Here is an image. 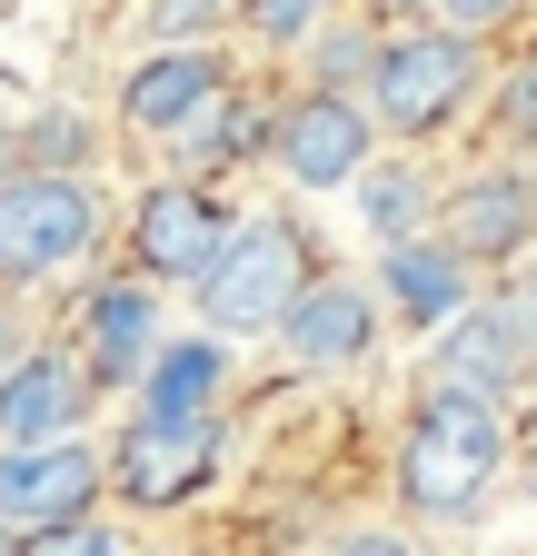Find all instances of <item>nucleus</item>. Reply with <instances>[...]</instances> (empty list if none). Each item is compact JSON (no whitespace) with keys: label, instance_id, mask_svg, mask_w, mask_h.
<instances>
[{"label":"nucleus","instance_id":"nucleus-13","mask_svg":"<svg viewBox=\"0 0 537 556\" xmlns=\"http://www.w3.org/2000/svg\"><path fill=\"white\" fill-rule=\"evenodd\" d=\"M170 328H160V289L150 278H100V289L80 299V318H71V348H80V368H90V388L110 397H129L140 388V368H150V348H160Z\"/></svg>","mask_w":537,"mask_h":556},{"label":"nucleus","instance_id":"nucleus-2","mask_svg":"<svg viewBox=\"0 0 537 556\" xmlns=\"http://www.w3.org/2000/svg\"><path fill=\"white\" fill-rule=\"evenodd\" d=\"M478 100H488V40H458L448 21H428V30H378V50L359 70L369 129L378 139H409V150L438 139V129H458Z\"/></svg>","mask_w":537,"mask_h":556},{"label":"nucleus","instance_id":"nucleus-27","mask_svg":"<svg viewBox=\"0 0 537 556\" xmlns=\"http://www.w3.org/2000/svg\"><path fill=\"white\" fill-rule=\"evenodd\" d=\"M0 556H21V527H0Z\"/></svg>","mask_w":537,"mask_h":556},{"label":"nucleus","instance_id":"nucleus-17","mask_svg":"<svg viewBox=\"0 0 537 556\" xmlns=\"http://www.w3.org/2000/svg\"><path fill=\"white\" fill-rule=\"evenodd\" d=\"M268 119H279V90H249V80H229L210 110H199V119L179 129V150H189L199 169H239V160H268Z\"/></svg>","mask_w":537,"mask_h":556},{"label":"nucleus","instance_id":"nucleus-10","mask_svg":"<svg viewBox=\"0 0 537 556\" xmlns=\"http://www.w3.org/2000/svg\"><path fill=\"white\" fill-rule=\"evenodd\" d=\"M110 477H100V447L90 438H50V447H0V527L21 536H50L71 517H100Z\"/></svg>","mask_w":537,"mask_h":556},{"label":"nucleus","instance_id":"nucleus-12","mask_svg":"<svg viewBox=\"0 0 537 556\" xmlns=\"http://www.w3.org/2000/svg\"><path fill=\"white\" fill-rule=\"evenodd\" d=\"M229 80H239V70H229L220 40H199V50H140V60L120 70V129H140V139H179V129L210 110Z\"/></svg>","mask_w":537,"mask_h":556},{"label":"nucleus","instance_id":"nucleus-8","mask_svg":"<svg viewBox=\"0 0 537 556\" xmlns=\"http://www.w3.org/2000/svg\"><path fill=\"white\" fill-rule=\"evenodd\" d=\"M438 239L467 268H517L537 249V169L527 160H488L458 189H438Z\"/></svg>","mask_w":537,"mask_h":556},{"label":"nucleus","instance_id":"nucleus-3","mask_svg":"<svg viewBox=\"0 0 537 556\" xmlns=\"http://www.w3.org/2000/svg\"><path fill=\"white\" fill-rule=\"evenodd\" d=\"M319 239L289 219V208H249V219H229V239H220V258L189 278V308H199V328L210 338H259V328H279V308L319 278V258H309Z\"/></svg>","mask_w":537,"mask_h":556},{"label":"nucleus","instance_id":"nucleus-20","mask_svg":"<svg viewBox=\"0 0 537 556\" xmlns=\"http://www.w3.org/2000/svg\"><path fill=\"white\" fill-rule=\"evenodd\" d=\"M239 0H140V50H199L229 30Z\"/></svg>","mask_w":537,"mask_h":556},{"label":"nucleus","instance_id":"nucleus-23","mask_svg":"<svg viewBox=\"0 0 537 556\" xmlns=\"http://www.w3.org/2000/svg\"><path fill=\"white\" fill-rule=\"evenodd\" d=\"M498 129H508V150H537V50L508 70V90H498Z\"/></svg>","mask_w":537,"mask_h":556},{"label":"nucleus","instance_id":"nucleus-25","mask_svg":"<svg viewBox=\"0 0 537 556\" xmlns=\"http://www.w3.org/2000/svg\"><path fill=\"white\" fill-rule=\"evenodd\" d=\"M319 556H419V536L409 527H339Z\"/></svg>","mask_w":537,"mask_h":556},{"label":"nucleus","instance_id":"nucleus-5","mask_svg":"<svg viewBox=\"0 0 537 556\" xmlns=\"http://www.w3.org/2000/svg\"><path fill=\"white\" fill-rule=\"evenodd\" d=\"M220 438H229V417H140L129 407V428L100 447V477H110L120 507L170 517V507H189L199 486L220 477Z\"/></svg>","mask_w":537,"mask_h":556},{"label":"nucleus","instance_id":"nucleus-24","mask_svg":"<svg viewBox=\"0 0 537 556\" xmlns=\"http://www.w3.org/2000/svg\"><path fill=\"white\" fill-rule=\"evenodd\" d=\"M517 11H527V0H438V21H448L458 40H498Z\"/></svg>","mask_w":537,"mask_h":556},{"label":"nucleus","instance_id":"nucleus-21","mask_svg":"<svg viewBox=\"0 0 537 556\" xmlns=\"http://www.w3.org/2000/svg\"><path fill=\"white\" fill-rule=\"evenodd\" d=\"M319 21H328V0H239V11H229V30L249 50H309Z\"/></svg>","mask_w":537,"mask_h":556},{"label":"nucleus","instance_id":"nucleus-26","mask_svg":"<svg viewBox=\"0 0 537 556\" xmlns=\"http://www.w3.org/2000/svg\"><path fill=\"white\" fill-rule=\"evenodd\" d=\"M21 348H30V338H21V318H11V308H0V368H11V358H21Z\"/></svg>","mask_w":537,"mask_h":556},{"label":"nucleus","instance_id":"nucleus-6","mask_svg":"<svg viewBox=\"0 0 537 556\" xmlns=\"http://www.w3.org/2000/svg\"><path fill=\"white\" fill-rule=\"evenodd\" d=\"M378 160V129L359 110V90H279V119H268V169L289 189H349Z\"/></svg>","mask_w":537,"mask_h":556},{"label":"nucleus","instance_id":"nucleus-7","mask_svg":"<svg viewBox=\"0 0 537 556\" xmlns=\"http://www.w3.org/2000/svg\"><path fill=\"white\" fill-rule=\"evenodd\" d=\"M229 219H239V208L210 179H160L140 208H129V278H150V289H189V278L220 258Z\"/></svg>","mask_w":537,"mask_h":556},{"label":"nucleus","instance_id":"nucleus-1","mask_svg":"<svg viewBox=\"0 0 537 556\" xmlns=\"http://www.w3.org/2000/svg\"><path fill=\"white\" fill-rule=\"evenodd\" d=\"M508 477V417L498 397L467 388H419L409 428H398V507L409 527H467Z\"/></svg>","mask_w":537,"mask_h":556},{"label":"nucleus","instance_id":"nucleus-16","mask_svg":"<svg viewBox=\"0 0 537 556\" xmlns=\"http://www.w3.org/2000/svg\"><path fill=\"white\" fill-rule=\"evenodd\" d=\"M129 397H140V417H220L229 407V338H210V328L160 338Z\"/></svg>","mask_w":537,"mask_h":556},{"label":"nucleus","instance_id":"nucleus-28","mask_svg":"<svg viewBox=\"0 0 537 556\" xmlns=\"http://www.w3.org/2000/svg\"><path fill=\"white\" fill-rule=\"evenodd\" d=\"M378 11H419V0H378Z\"/></svg>","mask_w":537,"mask_h":556},{"label":"nucleus","instance_id":"nucleus-4","mask_svg":"<svg viewBox=\"0 0 537 556\" xmlns=\"http://www.w3.org/2000/svg\"><path fill=\"white\" fill-rule=\"evenodd\" d=\"M110 229V208L90 179H0V289H40V278H71Z\"/></svg>","mask_w":537,"mask_h":556},{"label":"nucleus","instance_id":"nucleus-18","mask_svg":"<svg viewBox=\"0 0 537 556\" xmlns=\"http://www.w3.org/2000/svg\"><path fill=\"white\" fill-rule=\"evenodd\" d=\"M349 189H359V219H369V239H419V229H438V179H428L419 160H388V169L369 160Z\"/></svg>","mask_w":537,"mask_h":556},{"label":"nucleus","instance_id":"nucleus-14","mask_svg":"<svg viewBox=\"0 0 537 556\" xmlns=\"http://www.w3.org/2000/svg\"><path fill=\"white\" fill-rule=\"evenodd\" d=\"M517 378H537V358H527V338H517V318H508L498 299H467L448 328H428L419 388H467V397H498V407H508Z\"/></svg>","mask_w":537,"mask_h":556},{"label":"nucleus","instance_id":"nucleus-19","mask_svg":"<svg viewBox=\"0 0 537 556\" xmlns=\"http://www.w3.org/2000/svg\"><path fill=\"white\" fill-rule=\"evenodd\" d=\"M11 150H21V169H40V179H90L100 129H90L80 110H30V119L11 129Z\"/></svg>","mask_w":537,"mask_h":556},{"label":"nucleus","instance_id":"nucleus-22","mask_svg":"<svg viewBox=\"0 0 537 556\" xmlns=\"http://www.w3.org/2000/svg\"><path fill=\"white\" fill-rule=\"evenodd\" d=\"M21 556H129V536L100 527V517H71V527H50V536H21Z\"/></svg>","mask_w":537,"mask_h":556},{"label":"nucleus","instance_id":"nucleus-9","mask_svg":"<svg viewBox=\"0 0 537 556\" xmlns=\"http://www.w3.org/2000/svg\"><path fill=\"white\" fill-rule=\"evenodd\" d=\"M289 348V358L309 368V378H339V368H369L378 358V338H388V308H378V289L369 278H339V268H319L309 289L279 308V328H268Z\"/></svg>","mask_w":537,"mask_h":556},{"label":"nucleus","instance_id":"nucleus-15","mask_svg":"<svg viewBox=\"0 0 537 556\" xmlns=\"http://www.w3.org/2000/svg\"><path fill=\"white\" fill-rule=\"evenodd\" d=\"M378 308L398 318V328H448L467 299H478V268H467L438 229H419V239H378Z\"/></svg>","mask_w":537,"mask_h":556},{"label":"nucleus","instance_id":"nucleus-11","mask_svg":"<svg viewBox=\"0 0 537 556\" xmlns=\"http://www.w3.org/2000/svg\"><path fill=\"white\" fill-rule=\"evenodd\" d=\"M90 368H80V348H50L30 338L11 368H0V447H50V438H80V417H90Z\"/></svg>","mask_w":537,"mask_h":556}]
</instances>
